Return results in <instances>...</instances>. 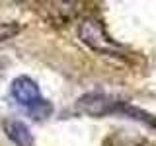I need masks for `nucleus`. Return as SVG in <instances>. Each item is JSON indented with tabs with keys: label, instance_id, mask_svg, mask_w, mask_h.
<instances>
[{
	"label": "nucleus",
	"instance_id": "1",
	"mask_svg": "<svg viewBox=\"0 0 156 146\" xmlns=\"http://www.w3.org/2000/svg\"><path fill=\"white\" fill-rule=\"evenodd\" d=\"M78 37L82 39V43H86L90 49H94L98 53H104V55H123V47L119 43L111 41L105 35L104 26L94 18H86L80 22Z\"/></svg>",
	"mask_w": 156,
	"mask_h": 146
},
{
	"label": "nucleus",
	"instance_id": "2",
	"mask_svg": "<svg viewBox=\"0 0 156 146\" xmlns=\"http://www.w3.org/2000/svg\"><path fill=\"white\" fill-rule=\"evenodd\" d=\"M76 107L80 111H84V113H88V115H94V117L115 113V111H125L123 101H117L115 97L100 94V92H92V94L82 96L80 99L76 101Z\"/></svg>",
	"mask_w": 156,
	"mask_h": 146
},
{
	"label": "nucleus",
	"instance_id": "3",
	"mask_svg": "<svg viewBox=\"0 0 156 146\" xmlns=\"http://www.w3.org/2000/svg\"><path fill=\"white\" fill-rule=\"evenodd\" d=\"M12 96H14V99H16L20 105H23L26 109L33 107L35 103H39V101L43 99L41 94H39L37 84L27 76H18L16 80L12 82Z\"/></svg>",
	"mask_w": 156,
	"mask_h": 146
},
{
	"label": "nucleus",
	"instance_id": "4",
	"mask_svg": "<svg viewBox=\"0 0 156 146\" xmlns=\"http://www.w3.org/2000/svg\"><path fill=\"white\" fill-rule=\"evenodd\" d=\"M4 133L18 146H33V134L29 130V127L22 121H16V119L4 121Z\"/></svg>",
	"mask_w": 156,
	"mask_h": 146
},
{
	"label": "nucleus",
	"instance_id": "5",
	"mask_svg": "<svg viewBox=\"0 0 156 146\" xmlns=\"http://www.w3.org/2000/svg\"><path fill=\"white\" fill-rule=\"evenodd\" d=\"M27 113L31 115L33 119H47V117L53 113V105L49 103L47 99H41L39 103H35L33 107H29Z\"/></svg>",
	"mask_w": 156,
	"mask_h": 146
},
{
	"label": "nucleus",
	"instance_id": "6",
	"mask_svg": "<svg viewBox=\"0 0 156 146\" xmlns=\"http://www.w3.org/2000/svg\"><path fill=\"white\" fill-rule=\"evenodd\" d=\"M20 33V26L14 22H0V43L12 39L14 35Z\"/></svg>",
	"mask_w": 156,
	"mask_h": 146
}]
</instances>
